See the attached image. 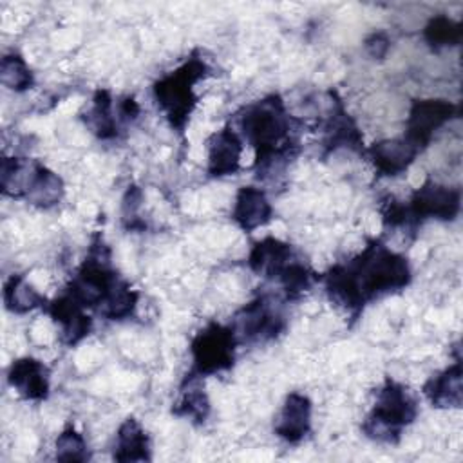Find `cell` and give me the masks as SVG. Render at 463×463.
Segmentation results:
<instances>
[{
  "label": "cell",
  "instance_id": "cell-26",
  "mask_svg": "<svg viewBox=\"0 0 463 463\" xmlns=\"http://www.w3.org/2000/svg\"><path fill=\"white\" fill-rule=\"evenodd\" d=\"M172 411L177 416L192 418L195 421H204L210 412V402L201 389H190L183 392L179 403Z\"/></svg>",
  "mask_w": 463,
  "mask_h": 463
},
{
  "label": "cell",
  "instance_id": "cell-2",
  "mask_svg": "<svg viewBox=\"0 0 463 463\" xmlns=\"http://www.w3.org/2000/svg\"><path fill=\"white\" fill-rule=\"evenodd\" d=\"M239 125L246 143L255 148L259 172L271 166L273 161L293 156L297 145L293 137V121L279 94L266 96L248 105Z\"/></svg>",
  "mask_w": 463,
  "mask_h": 463
},
{
  "label": "cell",
  "instance_id": "cell-25",
  "mask_svg": "<svg viewBox=\"0 0 463 463\" xmlns=\"http://www.w3.org/2000/svg\"><path fill=\"white\" fill-rule=\"evenodd\" d=\"M54 456L58 461H87L90 458L85 438L74 429L65 427L54 443Z\"/></svg>",
  "mask_w": 463,
  "mask_h": 463
},
{
  "label": "cell",
  "instance_id": "cell-18",
  "mask_svg": "<svg viewBox=\"0 0 463 463\" xmlns=\"http://www.w3.org/2000/svg\"><path fill=\"white\" fill-rule=\"evenodd\" d=\"M116 461H148L150 459V441L136 418H127L116 434L114 447Z\"/></svg>",
  "mask_w": 463,
  "mask_h": 463
},
{
  "label": "cell",
  "instance_id": "cell-17",
  "mask_svg": "<svg viewBox=\"0 0 463 463\" xmlns=\"http://www.w3.org/2000/svg\"><path fill=\"white\" fill-rule=\"evenodd\" d=\"M423 392L427 400L432 403V407H459L463 387H461V364L456 360L454 365L447 367L439 374L432 376L425 387Z\"/></svg>",
  "mask_w": 463,
  "mask_h": 463
},
{
  "label": "cell",
  "instance_id": "cell-19",
  "mask_svg": "<svg viewBox=\"0 0 463 463\" xmlns=\"http://www.w3.org/2000/svg\"><path fill=\"white\" fill-rule=\"evenodd\" d=\"M63 192H65V188H63L61 177L36 161L31 183L25 192V199L31 204L49 208V206H54L56 203H60V199L63 197Z\"/></svg>",
  "mask_w": 463,
  "mask_h": 463
},
{
  "label": "cell",
  "instance_id": "cell-10",
  "mask_svg": "<svg viewBox=\"0 0 463 463\" xmlns=\"http://www.w3.org/2000/svg\"><path fill=\"white\" fill-rule=\"evenodd\" d=\"M7 382L25 400L42 402L49 396V371L36 358L14 360L7 371Z\"/></svg>",
  "mask_w": 463,
  "mask_h": 463
},
{
  "label": "cell",
  "instance_id": "cell-9",
  "mask_svg": "<svg viewBox=\"0 0 463 463\" xmlns=\"http://www.w3.org/2000/svg\"><path fill=\"white\" fill-rule=\"evenodd\" d=\"M83 307L71 293L63 291L58 298L49 304V315L60 326L61 342L74 345L81 342L92 327V318L85 313Z\"/></svg>",
  "mask_w": 463,
  "mask_h": 463
},
{
  "label": "cell",
  "instance_id": "cell-4",
  "mask_svg": "<svg viewBox=\"0 0 463 463\" xmlns=\"http://www.w3.org/2000/svg\"><path fill=\"white\" fill-rule=\"evenodd\" d=\"M416 414L418 407L412 394L402 383L387 380L378 391L373 411L362 429L373 439L396 443L402 429L411 425Z\"/></svg>",
  "mask_w": 463,
  "mask_h": 463
},
{
  "label": "cell",
  "instance_id": "cell-3",
  "mask_svg": "<svg viewBox=\"0 0 463 463\" xmlns=\"http://www.w3.org/2000/svg\"><path fill=\"white\" fill-rule=\"evenodd\" d=\"M208 74V65L197 54L154 83V98L172 128L183 132L197 105L195 83Z\"/></svg>",
  "mask_w": 463,
  "mask_h": 463
},
{
  "label": "cell",
  "instance_id": "cell-29",
  "mask_svg": "<svg viewBox=\"0 0 463 463\" xmlns=\"http://www.w3.org/2000/svg\"><path fill=\"white\" fill-rule=\"evenodd\" d=\"M118 119L125 121H134L139 116V105L132 98H123L118 105Z\"/></svg>",
  "mask_w": 463,
  "mask_h": 463
},
{
  "label": "cell",
  "instance_id": "cell-16",
  "mask_svg": "<svg viewBox=\"0 0 463 463\" xmlns=\"http://www.w3.org/2000/svg\"><path fill=\"white\" fill-rule=\"evenodd\" d=\"M293 259V250L288 242L275 237H266L253 244L248 255V266L257 275L277 279Z\"/></svg>",
  "mask_w": 463,
  "mask_h": 463
},
{
  "label": "cell",
  "instance_id": "cell-7",
  "mask_svg": "<svg viewBox=\"0 0 463 463\" xmlns=\"http://www.w3.org/2000/svg\"><path fill=\"white\" fill-rule=\"evenodd\" d=\"M458 114V107L447 99H418L409 110L403 137L421 152L441 128Z\"/></svg>",
  "mask_w": 463,
  "mask_h": 463
},
{
  "label": "cell",
  "instance_id": "cell-14",
  "mask_svg": "<svg viewBox=\"0 0 463 463\" xmlns=\"http://www.w3.org/2000/svg\"><path fill=\"white\" fill-rule=\"evenodd\" d=\"M242 141L232 127L215 132L208 145V174L213 177L232 175L239 170Z\"/></svg>",
  "mask_w": 463,
  "mask_h": 463
},
{
  "label": "cell",
  "instance_id": "cell-28",
  "mask_svg": "<svg viewBox=\"0 0 463 463\" xmlns=\"http://www.w3.org/2000/svg\"><path fill=\"white\" fill-rule=\"evenodd\" d=\"M365 47H367V52L373 56V58H383L387 49H389V40L383 36V34H373L367 42H365Z\"/></svg>",
  "mask_w": 463,
  "mask_h": 463
},
{
  "label": "cell",
  "instance_id": "cell-22",
  "mask_svg": "<svg viewBox=\"0 0 463 463\" xmlns=\"http://www.w3.org/2000/svg\"><path fill=\"white\" fill-rule=\"evenodd\" d=\"M0 81L14 92H24L33 87L34 76L20 54H5L0 61Z\"/></svg>",
  "mask_w": 463,
  "mask_h": 463
},
{
  "label": "cell",
  "instance_id": "cell-1",
  "mask_svg": "<svg viewBox=\"0 0 463 463\" xmlns=\"http://www.w3.org/2000/svg\"><path fill=\"white\" fill-rule=\"evenodd\" d=\"M409 282L407 259L380 241H371L362 253L345 264L333 266L324 277L329 298L351 313H358L382 295L403 289Z\"/></svg>",
  "mask_w": 463,
  "mask_h": 463
},
{
  "label": "cell",
  "instance_id": "cell-21",
  "mask_svg": "<svg viewBox=\"0 0 463 463\" xmlns=\"http://www.w3.org/2000/svg\"><path fill=\"white\" fill-rule=\"evenodd\" d=\"M45 298L22 277L11 275L4 284V304L11 313H27L42 306Z\"/></svg>",
  "mask_w": 463,
  "mask_h": 463
},
{
  "label": "cell",
  "instance_id": "cell-6",
  "mask_svg": "<svg viewBox=\"0 0 463 463\" xmlns=\"http://www.w3.org/2000/svg\"><path fill=\"white\" fill-rule=\"evenodd\" d=\"M284 326L286 318L282 311L273 304V300L260 295L237 313L232 329L239 342L259 344L279 336Z\"/></svg>",
  "mask_w": 463,
  "mask_h": 463
},
{
  "label": "cell",
  "instance_id": "cell-12",
  "mask_svg": "<svg viewBox=\"0 0 463 463\" xmlns=\"http://www.w3.org/2000/svg\"><path fill=\"white\" fill-rule=\"evenodd\" d=\"M331 112L324 123V146L327 152L336 148H351L354 152H364V136L356 123L345 112L342 101L333 94Z\"/></svg>",
  "mask_w": 463,
  "mask_h": 463
},
{
  "label": "cell",
  "instance_id": "cell-8",
  "mask_svg": "<svg viewBox=\"0 0 463 463\" xmlns=\"http://www.w3.org/2000/svg\"><path fill=\"white\" fill-rule=\"evenodd\" d=\"M461 208V192L458 188H450L445 184H438L434 181H427L418 188L409 204V221L421 222L425 219H441L452 221L459 213Z\"/></svg>",
  "mask_w": 463,
  "mask_h": 463
},
{
  "label": "cell",
  "instance_id": "cell-23",
  "mask_svg": "<svg viewBox=\"0 0 463 463\" xmlns=\"http://www.w3.org/2000/svg\"><path fill=\"white\" fill-rule=\"evenodd\" d=\"M423 36L427 40L429 45H432L434 49L439 47H447V45H458L461 40V25L459 22L438 14L434 18L429 20V24L423 29Z\"/></svg>",
  "mask_w": 463,
  "mask_h": 463
},
{
  "label": "cell",
  "instance_id": "cell-11",
  "mask_svg": "<svg viewBox=\"0 0 463 463\" xmlns=\"http://www.w3.org/2000/svg\"><path fill=\"white\" fill-rule=\"evenodd\" d=\"M311 429V402L306 394L289 392L275 420V434L288 443L302 441Z\"/></svg>",
  "mask_w": 463,
  "mask_h": 463
},
{
  "label": "cell",
  "instance_id": "cell-20",
  "mask_svg": "<svg viewBox=\"0 0 463 463\" xmlns=\"http://www.w3.org/2000/svg\"><path fill=\"white\" fill-rule=\"evenodd\" d=\"M85 125L99 139H112L118 136V118L114 116L110 92L105 89L96 90L92 105L85 114Z\"/></svg>",
  "mask_w": 463,
  "mask_h": 463
},
{
  "label": "cell",
  "instance_id": "cell-13",
  "mask_svg": "<svg viewBox=\"0 0 463 463\" xmlns=\"http://www.w3.org/2000/svg\"><path fill=\"white\" fill-rule=\"evenodd\" d=\"M367 154L378 174L394 177L403 174L420 152L405 137H396L371 145Z\"/></svg>",
  "mask_w": 463,
  "mask_h": 463
},
{
  "label": "cell",
  "instance_id": "cell-5",
  "mask_svg": "<svg viewBox=\"0 0 463 463\" xmlns=\"http://www.w3.org/2000/svg\"><path fill=\"white\" fill-rule=\"evenodd\" d=\"M237 344L239 340L232 327L215 322L208 324L190 344L192 369L186 374V380L192 382L197 376H208L230 369L235 362Z\"/></svg>",
  "mask_w": 463,
  "mask_h": 463
},
{
  "label": "cell",
  "instance_id": "cell-27",
  "mask_svg": "<svg viewBox=\"0 0 463 463\" xmlns=\"http://www.w3.org/2000/svg\"><path fill=\"white\" fill-rule=\"evenodd\" d=\"M143 194L137 186H128L125 197H123V222L128 230L145 228V222L139 219V206H141Z\"/></svg>",
  "mask_w": 463,
  "mask_h": 463
},
{
  "label": "cell",
  "instance_id": "cell-15",
  "mask_svg": "<svg viewBox=\"0 0 463 463\" xmlns=\"http://www.w3.org/2000/svg\"><path fill=\"white\" fill-rule=\"evenodd\" d=\"M273 208L266 194L257 186L239 188L232 210V219L244 232H253L259 226H264L271 219Z\"/></svg>",
  "mask_w": 463,
  "mask_h": 463
},
{
  "label": "cell",
  "instance_id": "cell-24",
  "mask_svg": "<svg viewBox=\"0 0 463 463\" xmlns=\"http://www.w3.org/2000/svg\"><path fill=\"white\" fill-rule=\"evenodd\" d=\"M277 279L282 284L288 298H298L300 295H304L311 288V284L315 280V273L306 264L293 259L280 271V275Z\"/></svg>",
  "mask_w": 463,
  "mask_h": 463
}]
</instances>
